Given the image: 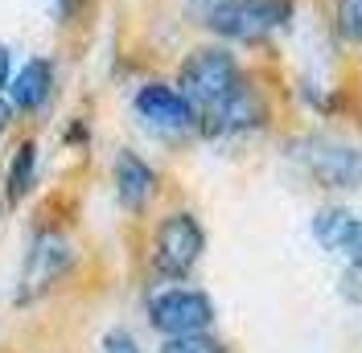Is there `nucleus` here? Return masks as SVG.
Wrapping results in <instances>:
<instances>
[{"label": "nucleus", "mask_w": 362, "mask_h": 353, "mask_svg": "<svg viewBox=\"0 0 362 353\" xmlns=\"http://www.w3.org/2000/svg\"><path fill=\"white\" fill-rule=\"evenodd\" d=\"M136 115L165 136H181L189 128H198V111L189 107V99L177 87H165V83H144L136 90Z\"/></svg>", "instance_id": "nucleus-7"}, {"label": "nucleus", "mask_w": 362, "mask_h": 353, "mask_svg": "<svg viewBox=\"0 0 362 353\" xmlns=\"http://www.w3.org/2000/svg\"><path fill=\"white\" fill-rule=\"evenodd\" d=\"M148 325L165 337L181 333H206L214 325V304L198 287H165L148 300Z\"/></svg>", "instance_id": "nucleus-5"}, {"label": "nucleus", "mask_w": 362, "mask_h": 353, "mask_svg": "<svg viewBox=\"0 0 362 353\" xmlns=\"http://www.w3.org/2000/svg\"><path fill=\"white\" fill-rule=\"evenodd\" d=\"M293 21V0H226L223 8L206 21L210 33H218L226 42H268L276 29Z\"/></svg>", "instance_id": "nucleus-3"}, {"label": "nucleus", "mask_w": 362, "mask_h": 353, "mask_svg": "<svg viewBox=\"0 0 362 353\" xmlns=\"http://www.w3.org/2000/svg\"><path fill=\"white\" fill-rule=\"evenodd\" d=\"M296 160L321 189H358L362 185V148L346 144V140L305 136L296 144Z\"/></svg>", "instance_id": "nucleus-4"}, {"label": "nucleus", "mask_w": 362, "mask_h": 353, "mask_svg": "<svg viewBox=\"0 0 362 353\" xmlns=\"http://www.w3.org/2000/svg\"><path fill=\"white\" fill-rule=\"evenodd\" d=\"M206 251V230L189 210H173L157 222L153 230V271L165 280L189 275Z\"/></svg>", "instance_id": "nucleus-2"}, {"label": "nucleus", "mask_w": 362, "mask_h": 353, "mask_svg": "<svg viewBox=\"0 0 362 353\" xmlns=\"http://www.w3.org/2000/svg\"><path fill=\"white\" fill-rule=\"evenodd\" d=\"M153 193H157V173L148 169V160H140L136 152L115 156V198H119V205L140 214Z\"/></svg>", "instance_id": "nucleus-9"}, {"label": "nucleus", "mask_w": 362, "mask_h": 353, "mask_svg": "<svg viewBox=\"0 0 362 353\" xmlns=\"http://www.w3.org/2000/svg\"><path fill=\"white\" fill-rule=\"evenodd\" d=\"M103 353H140V349H136L132 333H124V329H112L107 337H103Z\"/></svg>", "instance_id": "nucleus-15"}, {"label": "nucleus", "mask_w": 362, "mask_h": 353, "mask_svg": "<svg viewBox=\"0 0 362 353\" xmlns=\"http://www.w3.org/2000/svg\"><path fill=\"white\" fill-rule=\"evenodd\" d=\"M70 259H74V251H70V243L58 230H37L29 255H25V267H21V292H17V300L29 304V300L45 296L49 287L66 275Z\"/></svg>", "instance_id": "nucleus-6"}, {"label": "nucleus", "mask_w": 362, "mask_h": 353, "mask_svg": "<svg viewBox=\"0 0 362 353\" xmlns=\"http://www.w3.org/2000/svg\"><path fill=\"white\" fill-rule=\"evenodd\" d=\"M239 83H243V70H239L235 54L226 45H198V49H189V58L177 70V90L189 99V107L198 111V119L206 111H214L223 99H230Z\"/></svg>", "instance_id": "nucleus-1"}, {"label": "nucleus", "mask_w": 362, "mask_h": 353, "mask_svg": "<svg viewBox=\"0 0 362 353\" xmlns=\"http://www.w3.org/2000/svg\"><path fill=\"white\" fill-rule=\"evenodd\" d=\"M74 8H78V0H58V17H62V21L74 17Z\"/></svg>", "instance_id": "nucleus-19"}, {"label": "nucleus", "mask_w": 362, "mask_h": 353, "mask_svg": "<svg viewBox=\"0 0 362 353\" xmlns=\"http://www.w3.org/2000/svg\"><path fill=\"white\" fill-rule=\"evenodd\" d=\"M334 17H338L341 37L362 45V0H338V4H334Z\"/></svg>", "instance_id": "nucleus-14"}, {"label": "nucleus", "mask_w": 362, "mask_h": 353, "mask_svg": "<svg viewBox=\"0 0 362 353\" xmlns=\"http://www.w3.org/2000/svg\"><path fill=\"white\" fill-rule=\"evenodd\" d=\"M8 83H13V54L0 45V90H8Z\"/></svg>", "instance_id": "nucleus-18"}, {"label": "nucleus", "mask_w": 362, "mask_h": 353, "mask_svg": "<svg viewBox=\"0 0 362 353\" xmlns=\"http://www.w3.org/2000/svg\"><path fill=\"white\" fill-rule=\"evenodd\" d=\"M8 115H13V103H0V132H4V124H8Z\"/></svg>", "instance_id": "nucleus-20"}, {"label": "nucleus", "mask_w": 362, "mask_h": 353, "mask_svg": "<svg viewBox=\"0 0 362 353\" xmlns=\"http://www.w3.org/2000/svg\"><path fill=\"white\" fill-rule=\"evenodd\" d=\"M268 119V107H264V95L251 87L247 78L235 87L230 99H223L214 111H206L202 119H198V128L206 136H239V132H251V128H259Z\"/></svg>", "instance_id": "nucleus-8"}, {"label": "nucleus", "mask_w": 362, "mask_h": 353, "mask_svg": "<svg viewBox=\"0 0 362 353\" xmlns=\"http://www.w3.org/2000/svg\"><path fill=\"white\" fill-rule=\"evenodd\" d=\"M160 353H230V349H226L218 337H210V329H206V333H181V337H165Z\"/></svg>", "instance_id": "nucleus-13"}, {"label": "nucleus", "mask_w": 362, "mask_h": 353, "mask_svg": "<svg viewBox=\"0 0 362 353\" xmlns=\"http://www.w3.org/2000/svg\"><path fill=\"white\" fill-rule=\"evenodd\" d=\"M33 169H37V144L25 140L21 148H17V156H13V164H8V201H21L29 193Z\"/></svg>", "instance_id": "nucleus-12"}, {"label": "nucleus", "mask_w": 362, "mask_h": 353, "mask_svg": "<svg viewBox=\"0 0 362 353\" xmlns=\"http://www.w3.org/2000/svg\"><path fill=\"white\" fill-rule=\"evenodd\" d=\"M49 95H54V66L45 58H29L8 83V99L17 111H37Z\"/></svg>", "instance_id": "nucleus-10"}, {"label": "nucleus", "mask_w": 362, "mask_h": 353, "mask_svg": "<svg viewBox=\"0 0 362 353\" xmlns=\"http://www.w3.org/2000/svg\"><path fill=\"white\" fill-rule=\"evenodd\" d=\"M354 214L350 210H321L313 218V239L325 251H341L346 246V239H350V230H354Z\"/></svg>", "instance_id": "nucleus-11"}, {"label": "nucleus", "mask_w": 362, "mask_h": 353, "mask_svg": "<svg viewBox=\"0 0 362 353\" xmlns=\"http://www.w3.org/2000/svg\"><path fill=\"white\" fill-rule=\"evenodd\" d=\"M341 255L362 271V222H354V230H350V239H346V246H341Z\"/></svg>", "instance_id": "nucleus-16"}, {"label": "nucleus", "mask_w": 362, "mask_h": 353, "mask_svg": "<svg viewBox=\"0 0 362 353\" xmlns=\"http://www.w3.org/2000/svg\"><path fill=\"white\" fill-rule=\"evenodd\" d=\"M223 4H226V0H189V13H194V17L206 25L214 13H218V8H223Z\"/></svg>", "instance_id": "nucleus-17"}]
</instances>
